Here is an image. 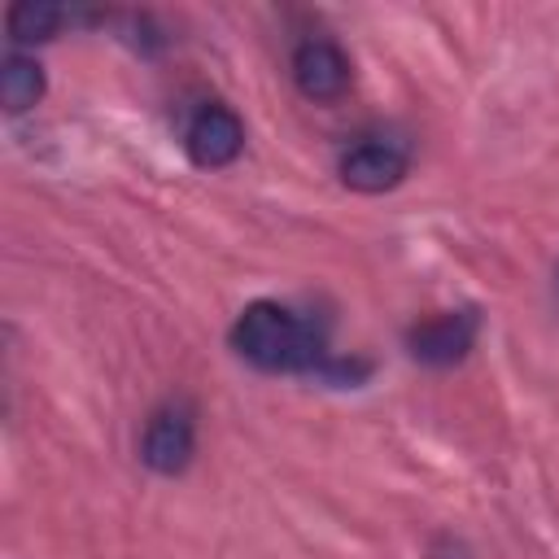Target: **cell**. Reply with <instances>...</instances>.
Returning a JSON list of instances; mask_svg holds the SVG:
<instances>
[{"label": "cell", "instance_id": "obj_1", "mask_svg": "<svg viewBox=\"0 0 559 559\" xmlns=\"http://www.w3.org/2000/svg\"><path fill=\"white\" fill-rule=\"evenodd\" d=\"M231 349L258 371H323L332 367L323 332L280 301H249L231 323Z\"/></svg>", "mask_w": 559, "mask_h": 559}, {"label": "cell", "instance_id": "obj_2", "mask_svg": "<svg viewBox=\"0 0 559 559\" xmlns=\"http://www.w3.org/2000/svg\"><path fill=\"white\" fill-rule=\"evenodd\" d=\"M341 183L354 192H384L411 170V148L397 135H362L341 153Z\"/></svg>", "mask_w": 559, "mask_h": 559}, {"label": "cell", "instance_id": "obj_3", "mask_svg": "<svg viewBox=\"0 0 559 559\" xmlns=\"http://www.w3.org/2000/svg\"><path fill=\"white\" fill-rule=\"evenodd\" d=\"M192 450H197V415L188 402H166L148 415L144 424V437H140V459L162 472V476H175L192 463Z\"/></svg>", "mask_w": 559, "mask_h": 559}, {"label": "cell", "instance_id": "obj_4", "mask_svg": "<svg viewBox=\"0 0 559 559\" xmlns=\"http://www.w3.org/2000/svg\"><path fill=\"white\" fill-rule=\"evenodd\" d=\"M183 148H188V157L201 170H218V166L236 162L240 148H245V127H240L236 109H227L218 100L214 105H201L192 114L188 131H183Z\"/></svg>", "mask_w": 559, "mask_h": 559}, {"label": "cell", "instance_id": "obj_5", "mask_svg": "<svg viewBox=\"0 0 559 559\" xmlns=\"http://www.w3.org/2000/svg\"><path fill=\"white\" fill-rule=\"evenodd\" d=\"M476 328H480L476 310H445V314H432V319L415 323V328L406 332V349H411L415 362L450 367V362H459V358L472 349Z\"/></svg>", "mask_w": 559, "mask_h": 559}, {"label": "cell", "instance_id": "obj_6", "mask_svg": "<svg viewBox=\"0 0 559 559\" xmlns=\"http://www.w3.org/2000/svg\"><path fill=\"white\" fill-rule=\"evenodd\" d=\"M293 83L310 100H336L349 87V57L332 39H301L293 52Z\"/></svg>", "mask_w": 559, "mask_h": 559}, {"label": "cell", "instance_id": "obj_7", "mask_svg": "<svg viewBox=\"0 0 559 559\" xmlns=\"http://www.w3.org/2000/svg\"><path fill=\"white\" fill-rule=\"evenodd\" d=\"M44 96V70L35 57H22V52H9L4 57V70H0V100L9 114H26L35 100Z\"/></svg>", "mask_w": 559, "mask_h": 559}, {"label": "cell", "instance_id": "obj_8", "mask_svg": "<svg viewBox=\"0 0 559 559\" xmlns=\"http://www.w3.org/2000/svg\"><path fill=\"white\" fill-rule=\"evenodd\" d=\"M66 17L70 13L61 4H52V0H17L9 9V39L13 44H44V39H52L61 31Z\"/></svg>", "mask_w": 559, "mask_h": 559}]
</instances>
